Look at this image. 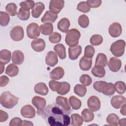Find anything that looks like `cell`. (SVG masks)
<instances>
[{
  "label": "cell",
  "instance_id": "44dd1931",
  "mask_svg": "<svg viewBox=\"0 0 126 126\" xmlns=\"http://www.w3.org/2000/svg\"><path fill=\"white\" fill-rule=\"evenodd\" d=\"M58 18V14H56L50 10L47 11L43 16L41 18V21L44 23H53L55 22Z\"/></svg>",
  "mask_w": 126,
  "mask_h": 126
},
{
  "label": "cell",
  "instance_id": "ffe728a7",
  "mask_svg": "<svg viewBox=\"0 0 126 126\" xmlns=\"http://www.w3.org/2000/svg\"><path fill=\"white\" fill-rule=\"evenodd\" d=\"M64 74L63 69L61 66H58L54 68L50 73V77L53 80H60L62 79Z\"/></svg>",
  "mask_w": 126,
  "mask_h": 126
},
{
  "label": "cell",
  "instance_id": "74e56055",
  "mask_svg": "<svg viewBox=\"0 0 126 126\" xmlns=\"http://www.w3.org/2000/svg\"><path fill=\"white\" fill-rule=\"evenodd\" d=\"M5 10L8 15L11 16H14L17 13V6L14 3H9L6 5Z\"/></svg>",
  "mask_w": 126,
  "mask_h": 126
},
{
  "label": "cell",
  "instance_id": "d6a6232c",
  "mask_svg": "<svg viewBox=\"0 0 126 126\" xmlns=\"http://www.w3.org/2000/svg\"><path fill=\"white\" fill-rule=\"evenodd\" d=\"M81 116L85 122H90L93 120L94 118V114L93 112L90 109L85 108L81 112Z\"/></svg>",
  "mask_w": 126,
  "mask_h": 126
},
{
  "label": "cell",
  "instance_id": "f546056e",
  "mask_svg": "<svg viewBox=\"0 0 126 126\" xmlns=\"http://www.w3.org/2000/svg\"><path fill=\"white\" fill-rule=\"evenodd\" d=\"M19 73V68L14 63L9 64L6 68L5 74L10 77H14Z\"/></svg>",
  "mask_w": 126,
  "mask_h": 126
},
{
  "label": "cell",
  "instance_id": "4316f807",
  "mask_svg": "<svg viewBox=\"0 0 126 126\" xmlns=\"http://www.w3.org/2000/svg\"><path fill=\"white\" fill-rule=\"evenodd\" d=\"M54 50L58 54L59 57L62 60L66 58L65 47L63 44H57L54 47Z\"/></svg>",
  "mask_w": 126,
  "mask_h": 126
},
{
  "label": "cell",
  "instance_id": "816d5d0a",
  "mask_svg": "<svg viewBox=\"0 0 126 126\" xmlns=\"http://www.w3.org/2000/svg\"><path fill=\"white\" fill-rule=\"evenodd\" d=\"M9 78L5 75H1L0 77V87H2L5 86L9 82Z\"/></svg>",
  "mask_w": 126,
  "mask_h": 126
},
{
  "label": "cell",
  "instance_id": "d590c367",
  "mask_svg": "<svg viewBox=\"0 0 126 126\" xmlns=\"http://www.w3.org/2000/svg\"><path fill=\"white\" fill-rule=\"evenodd\" d=\"M74 92L79 96L83 97L86 94L87 88L83 85L77 84L74 87Z\"/></svg>",
  "mask_w": 126,
  "mask_h": 126
},
{
  "label": "cell",
  "instance_id": "9f6ffc18",
  "mask_svg": "<svg viewBox=\"0 0 126 126\" xmlns=\"http://www.w3.org/2000/svg\"><path fill=\"white\" fill-rule=\"evenodd\" d=\"M126 118L121 119L119 121V125L120 126H125L126 125Z\"/></svg>",
  "mask_w": 126,
  "mask_h": 126
},
{
  "label": "cell",
  "instance_id": "5b68a950",
  "mask_svg": "<svg viewBox=\"0 0 126 126\" xmlns=\"http://www.w3.org/2000/svg\"><path fill=\"white\" fill-rule=\"evenodd\" d=\"M80 32L76 29H71L67 31L66 33L65 42L70 47L76 46L80 37Z\"/></svg>",
  "mask_w": 126,
  "mask_h": 126
},
{
  "label": "cell",
  "instance_id": "484cf974",
  "mask_svg": "<svg viewBox=\"0 0 126 126\" xmlns=\"http://www.w3.org/2000/svg\"><path fill=\"white\" fill-rule=\"evenodd\" d=\"M70 21L67 18H63L58 23L57 27L59 30L63 32H67L70 27Z\"/></svg>",
  "mask_w": 126,
  "mask_h": 126
},
{
  "label": "cell",
  "instance_id": "30bf717a",
  "mask_svg": "<svg viewBox=\"0 0 126 126\" xmlns=\"http://www.w3.org/2000/svg\"><path fill=\"white\" fill-rule=\"evenodd\" d=\"M64 0H51L49 2V9L51 11L58 14L64 7Z\"/></svg>",
  "mask_w": 126,
  "mask_h": 126
},
{
  "label": "cell",
  "instance_id": "83f0119b",
  "mask_svg": "<svg viewBox=\"0 0 126 126\" xmlns=\"http://www.w3.org/2000/svg\"><path fill=\"white\" fill-rule=\"evenodd\" d=\"M11 52L7 49H3L0 51V62L5 64L10 61Z\"/></svg>",
  "mask_w": 126,
  "mask_h": 126
},
{
  "label": "cell",
  "instance_id": "3957f363",
  "mask_svg": "<svg viewBox=\"0 0 126 126\" xmlns=\"http://www.w3.org/2000/svg\"><path fill=\"white\" fill-rule=\"evenodd\" d=\"M19 97L11 94L9 91L2 93L0 97V103L4 107L7 109H11L17 104Z\"/></svg>",
  "mask_w": 126,
  "mask_h": 126
},
{
  "label": "cell",
  "instance_id": "c3c4849f",
  "mask_svg": "<svg viewBox=\"0 0 126 126\" xmlns=\"http://www.w3.org/2000/svg\"><path fill=\"white\" fill-rule=\"evenodd\" d=\"M35 5V3L33 0H27L25 1H22L20 3L21 7H23L25 9L30 10L31 9H32Z\"/></svg>",
  "mask_w": 126,
  "mask_h": 126
},
{
  "label": "cell",
  "instance_id": "8fae6325",
  "mask_svg": "<svg viewBox=\"0 0 126 126\" xmlns=\"http://www.w3.org/2000/svg\"><path fill=\"white\" fill-rule=\"evenodd\" d=\"M87 105L91 111L96 112L99 110L100 108V101L97 96L92 95L88 98Z\"/></svg>",
  "mask_w": 126,
  "mask_h": 126
},
{
  "label": "cell",
  "instance_id": "8992f818",
  "mask_svg": "<svg viewBox=\"0 0 126 126\" xmlns=\"http://www.w3.org/2000/svg\"><path fill=\"white\" fill-rule=\"evenodd\" d=\"M125 46L126 43L124 40H118L111 44L110 50L115 56L121 57L124 53Z\"/></svg>",
  "mask_w": 126,
  "mask_h": 126
},
{
  "label": "cell",
  "instance_id": "277c9868",
  "mask_svg": "<svg viewBox=\"0 0 126 126\" xmlns=\"http://www.w3.org/2000/svg\"><path fill=\"white\" fill-rule=\"evenodd\" d=\"M49 86L53 92H57L59 94L65 95L67 94L70 88V84L66 82H59L52 80L49 81Z\"/></svg>",
  "mask_w": 126,
  "mask_h": 126
},
{
  "label": "cell",
  "instance_id": "db71d44e",
  "mask_svg": "<svg viewBox=\"0 0 126 126\" xmlns=\"http://www.w3.org/2000/svg\"><path fill=\"white\" fill-rule=\"evenodd\" d=\"M126 103L124 104L121 107V109L120 110V113L124 116H126Z\"/></svg>",
  "mask_w": 126,
  "mask_h": 126
},
{
  "label": "cell",
  "instance_id": "6da1fadb",
  "mask_svg": "<svg viewBox=\"0 0 126 126\" xmlns=\"http://www.w3.org/2000/svg\"><path fill=\"white\" fill-rule=\"evenodd\" d=\"M37 114L40 116L51 126H68L70 123V118L65 114L57 104H48Z\"/></svg>",
  "mask_w": 126,
  "mask_h": 126
},
{
  "label": "cell",
  "instance_id": "b9f144b4",
  "mask_svg": "<svg viewBox=\"0 0 126 126\" xmlns=\"http://www.w3.org/2000/svg\"><path fill=\"white\" fill-rule=\"evenodd\" d=\"M90 42L94 46H98L102 43L103 37L99 34H94L91 37Z\"/></svg>",
  "mask_w": 126,
  "mask_h": 126
},
{
  "label": "cell",
  "instance_id": "f35d334b",
  "mask_svg": "<svg viewBox=\"0 0 126 126\" xmlns=\"http://www.w3.org/2000/svg\"><path fill=\"white\" fill-rule=\"evenodd\" d=\"M119 117L114 113H112L107 116L106 118L107 123L111 126H118L119 125Z\"/></svg>",
  "mask_w": 126,
  "mask_h": 126
},
{
  "label": "cell",
  "instance_id": "7c38bea8",
  "mask_svg": "<svg viewBox=\"0 0 126 126\" xmlns=\"http://www.w3.org/2000/svg\"><path fill=\"white\" fill-rule=\"evenodd\" d=\"M21 114L24 118L32 119L35 116V110L32 105L27 104L21 108Z\"/></svg>",
  "mask_w": 126,
  "mask_h": 126
},
{
  "label": "cell",
  "instance_id": "11a10c76",
  "mask_svg": "<svg viewBox=\"0 0 126 126\" xmlns=\"http://www.w3.org/2000/svg\"><path fill=\"white\" fill-rule=\"evenodd\" d=\"M22 126H33V124L30 121L24 120L23 121Z\"/></svg>",
  "mask_w": 126,
  "mask_h": 126
},
{
  "label": "cell",
  "instance_id": "ab89813d",
  "mask_svg": "<svg viewBox=\"0 0 126 126\" xmlns=\"http://www.w3.org/2000/svg\"><path fill=\"white\" fill-rule=\"evenodd\" d=\"M78 23L81 27L83 28H86L89 25V17L85 14L81 15L78 18Z\"/></svg>",
  "mask_w": 126,
  "mask_h": 126
},
{
  "label": "cell",
  "instance_id": "ac0fdd59",
  "mask_svg": "<svg viewBox=\"0 0 126 126\" xmlns=\"http://www.w3.org/2000/svg\"><path fill=\"white\" fill-rule=\"evenodd\" d=\"M58 59L56 52L50 51L46 55L45 57V63L47 65L53 67L57 64Z\"/></svg>",
  "mask_w": 126,
  "mask_h": 126
},
{
  "label": "cell",
  "instance_id": "7a4b0ae2",
  "mask_svg": "<svg viewBox=\"0 0 126 126\" xmlns=\"http://www.w3.org/2000/svg\"><path fill=\"white\" fill-rule=\"evenodd\" d=\"M93 87L97 92L102 93L108 96L114 94L115 92L114 85L113 83H107L103 81L95 82L93 84Z\"/></svg>",
  "mask_w": 126,
  "mask_h": 126
},
{
  "label": "cell",
  "instance_id": "d4e9b609",
  "mask_svg": "<svg viewBox=\"0 0 126 126\" xmlns=\"http://www.w3.org/2000/svg\"><path fill=\"white\" fill-rule=\"evenodd\" d=\"M35 93L41 95H46L48 93V88L44 83L40 82L36 84L34 87Z\"/></svg>",
  "mask_w": 126,
  "mask_h": 126
},
{
  "label": "cell",
  "instance_id": "52a82bcc",
  "mask_svg": "<svg viewBox=\"0 0 126 126\" xmlns=\"http://www.w3.org/2000/svg\"><path fill=\"white\" fill-rule=\"evenodd\" d=\"M26 30L27 36L31 39H36L40 35V27L35 23L30 24L27 26Z\"/></svg>",
  "mask_w": 126,
  "mask_h": 126
},
{
  "label": "cell",
  "instance_id": "9c48e42d",
  "mask_svg": "<svg viewBox=\"0 0 126 126\" xmlns=\"http://www.w3.org/2000/svg\"><path fill=\"white\" fill-rule=\"evenodd\" d=\"M11 38L15 41H19L23 39L24 36V32L23 28L20 26H16L10 31Z\"/></svg>",
  "mask_w": 126,
  "mask_h": 126
},
{
  "label": "cell",
  "instance_id": "681fc988",
  "mask_svg": "<svg viewBox=\"0 0 126 126\" xmlns=\"http://www.w3.org/2000/svg\"><path fill=\"white\" fill-rule=\"evenodd\" d=\"M86 2L90 8H96L101 5L102 1L101 0H88Z\"/></svg>",
  "mask_w": 126,
  "mask_h": 126
},
{
  "label": "cell",
  "instance_id": "bcb514c9",
  "mask_svg": "<svg viewBox=\"0 0 126 126\" xmlns=\"http://www.w3.org/2000/svg\"><path fill=\"white\" fill-rule=\"evenodd\" d=\"M77 9L83 13H88L90 10V7L86 1H81L78 4Z\"/></svg>",
  "mask_w": 126,
  "mask_h": 126
},
{
  "label": "cell",
  "instance_id": "836d02e7",
  "mask_svg": "<svg viewBox=\"0 0 126 126\" xmlns=\"http://www.w3.org/2000/svg\"><path fill=\"white\" fill-rule=\"evenodd\" d=\"M69 103L74 110H78L81 107V101L75 96H71L69 98Z\"/></svg>",
  "mask_w": 126,
  "mask_h": 126
},
{
  "label": "cell",
  "instance_id": "f907efd6",
  "mask_svg": "<svg viewBox=\"0 0 126 126\" xmlns=\"http://www.w3.org/2000/svg\"><path fill=\"white\" fill-rule=\"evenodd\" d=\"M23 121L18 117H14L10 121V126H22Z\"/></svg>",
  "mask_w": 126,
  "mask_h": 126
},
{
  "label": "cell",
  "instance_id": "e575fe53",
  "mask_svg": "<svg viewBox=\"0 0 126 126\" xmlns=\"http://www.w3.org/2000/svg\"><path fill=\"white\" fill-rule=\"evenodd\" d=\"M71 126H80L83 124V119L82 117L78 114H73L71 115Z\"/></svg>",
  "mask_w": 126,
  "mask_h": 126
},
{
  "label": "cell",
  "instance_id": "8d00e7d4",
  "mask_svg": "<svg viewBox=\"0 0 126 126\" xmlns=\"http://www.w3.org/2000/svg\"><path fill=\"white\" fill-rule=\"evenodd\" d=\"M17 16L20 20L22 21H26L30 18V11L29 10L21 7L17 13Z\"/></svg>",
  "mask_w": 126,
  "mask_h": 126
},
{
  "label": "cell",
  "instance_id": "e0dca14e",
  "mask_svg": "<svg viewBox=\"0 0 126 126\" xmlns=\"http://www.w3.org/2000/svg\"><path fill=\"white\" fill-rule=\"evenodd\" d=\"M32 104L37 109V111H40L43 110L46 104V101L45 98L39 96H34L32 99Z\"/></svg>",
  "mask_w": 126,
  "mask_h": 126
},
{
  "label": "cell",
  "instance_id": "1f68e13d",
  "mask_svg": "<svg viewBox=\"0 0 126 126\" xmlns=\"http://www.w3.org/2000/svg\"><path fill=\"white\" fill-rule=\"evenodd\" d=\"M40 30L44 35H50L53 31V26L51 23H45L40 26Z\"/></svg>",
  "mask_w": 126,
  "mask_h": 126
},
{
  "label": "cell",
  "instance_id": "4dcf8cb0",
  "mask_svg": "<svg viewBox=\"0 0 126 126\" xmlns=\"http://www.w3.org/2000/svg\"><path fill=\"white\" fill-rule=\"evenodd\" d=\"M92 73L96 77L102 78L105 75V70L103 67L99 65H94L91 70Z\"/></svg>",
  "mask_w": 126,
  "mask_h": 126
},
{
  "label": "cell",
  "instance_id": "7bdbcfd3",
  "mask_svg": "<svg viewBox=\"0 0 126 126\" xmlns=\"http://www.w3.org/2000/svg\"><path fill=\"white\" fill-rule=\"evenodd\" d=\"M10 21L9 15L3 11L0 12V24L1 26H7Z\"/></svg>",
  "mask_w": 126,
  "mask_h": 126
},
{
  "label": "cell",
  "instance_id": "f1b7e54d",
  "mask_svg": "<svg viewBox=\"0 0 126 126\" xmlns=\"http://www.w3.org/2000/svg\"><path fill=\"white\" fill-rule=\"evenodd\" d=\"M108 64V61L106 56L103 53H98L95 59V65H99L105 67Z\"/></svg>",
  "mask_w": 126,
  "mask_h": 126
},
{
  "label": "cell",
  "instance_id": "ba28073f",
  "mask_svg": "<svg viewBox=\"0 0 126 126\" xmlns=\"http://www.w3.org/2000/svg\"><path fill=\"white\" fill-rule=\"evenodd\" d=\"M56 104L65 114L67 115L70 114L71 110L66 97L62 96H58L56 99Z\"/></svg>",
  "mask_w": 126,
  "mask_h": 126
},
{
  "label": "cell",
  "instance_id": "9a60e30c",
  "mask_svg": "<svg viewBox=\"0 0 126 126\" xmlns=\"http://www.w3.org/2000/svg\"><path fill=\"white\" fill-rule=\"evenodd\" d=\"M45 41L42 38L34 39L31 42V47L32 49L37 52L43 51L45 48Z\"/></svg>",
  "mask_w": 126,
  "mask_h": 126
},
{
  "label": "cell",
  "instance_id": "cb8c5ba5",
  "mask_svg": "<svg viewBox=\"0 0 126 126\" xmlns=\"http://www.w3.org/2000/svg\"><path fill=\"white\" fill-rule=\"evenodd\" d=\"M92 65V60L85 56L81 58L79 61V67L83 71H88L90 69Z\"/></svg>",
  "mask_w": 126,
  "mask_h": 126
},
{
  "label": "cell",
  "instance_id": "603a6c76",
  "mask_svg": "<svg viewBox=\"0 0 126 126\" xmlns=\"http://www.w3.org/2000/svg\"><path fill=\"white\" fill-rule=\"evenodd\" d=\"M24 61V55L23 53L20 50L14 51L12 55V62L13 63L20 65Z\"/></svg>",
  "mask_w": 126,
  "mask_h": 126
},
{
  "label": "cell",
  "instance_id": "f5cc1de1",
  "mask_svg": "<svg viewBox=\"0 0 126 126\" xmlns=\"http://www.w3.org/2000/svg\"><path fill=\"white\" fill-rule=\"evenodd\" d=\"M8 118V114L2 110H0V122H4Z\"/></svg>",
  "mask_w": 126,
  "mask_h": 126
},
{
  "label": "cell",
  "instance_id": "6f0895ef",
  "mask_svg": "<svg viewBox=\"0 0 126 126\" xmlns=\"http://www.w3.org/2000/svg\"><path fill=\"white\" fill-rule=\"evenodd\" d=\"M0 74H2L4 70V64L0 62Z\"/></svg>",
  "mask_w": 126,
  "mask_h": 126
},
{
  "label": "cell",
  "instance_id": "2e32d148",
  "mask_svg": "<svg viewBox=\"0 0 126 126\" xmlns=\"http://www.w3.org/2000/svg\"><path fill=\"white\" fill-rule=\"evenodd\" d=\"M125 103L126 98L123 95H114L111 99V105L115 109H119L121 108Z\"/></svg>",
  "mask_w": 126,
  "mask_h": 126
},
{
  "label": "cell",
  "instance_id": "7dc6e473",
  "mask_svg": "<svg viewBox=\"0 0 126 126\" xmlns=\"http://www.w3.org/2000/svg\"><path fill=\"white\" fill-rule=\"evenodd\" d=\"M95 53V50L94 47L91 45H87L85 48L84 51V56L88 58L92 59Z\"/></svg>",
  "mask_w": 126,
  "mask_h": 126
},
{
  "label": "cell",
  "instance_id": "60d3db41",
  "mask_svg": "<svg viewBox=\"0 0 126 126\" xmlns=\"http://www.w3.org/2000/svg\"><path fill=\"white\" fill-rule=\"evenodd\" d=\"M114 85L115 91L119 94H123L125 92L126 90V86L125 83L124 82L120 81H117Z\"/></svg>",
  "mask_w": 126,
  "mask_h": 126
},
{
  "label": "cell",
  "instance_id": "d6986e66",
  "mask_svg": "<svg viewBox=\"0 0 126 126\" xmlns=\"http://www.w3.org/2000/svg\"><path fill=\"white\" fill-rule=\"evenodd\" d=\"M82 52V47L78 45L73 47H69L68 48V56L70 60H76L80 56Z\"/></svg>",
  "mask_w": 126,
  "mask_h": 126
},
{
  "label": "cell",
  "instance_id": "4fadbf2b",
  "mask_svg": "<svg viewBox=\"0 0 126 126\" xmlns=\"http://www.w3.org/2000/svg\"><path fill=\"white\" fill-rule=\"evenodd\" d=\"M108 32L109 34L113 37L119 36L122 32V28L121 24L118 22H114L109 27Z\"/></svg>",
  "mask_w": 126,
  "mask_h": 126
},
{
  "label": "cell",
  "instance_id": "f6af8a7d",
  "mask_svg": "<svg viewBox=\"0 0 126 126\" xmlns=\"http://www.w3.org/2000/svg\"><path fill=\"white\" fill-rule=\"evenodd\" d=\"M62 36L60 33L57 32L52 33L49 37V41L52 43H57L61 41Z\"/></svg>",
  "mask_w": 126,
  "mask_h": 126
},
{
  "label": "cell",
  "instance_id": "7402d4cb",
  "mask_svg": "<svg viewBox=\"0 0 126 126\" xmlns=\"http://www.w3.org/2000/svg\"><path fill=\"white\" fill-rule=\"evenodd\" d=\"M44 9L45 5L43 3L41 2H36L32 10V16L35 18H38Z\"/></svg>",
  "mask_w": 126,
  "mask_h": 126
},
{
  "label": "cell",
  "instance_id": "ee69618b",
  "mask_svg": "<svg viewBox=\"0 0 126 126\" xmlns=\"http://www.w3.org/2000/svg\"><path fill=\"white\" fill-rule=\"evenodd\" d=\"M79 81L85 86H90L92 83V78L89 75L86 74H83L80 76Z\"/></svg>",
  "mask_w": 126,
  "mask_h": 126
},
{
  "label": "cell",
  "instance_id": "5bb4252c",
  "mask_svg": "<svg viewBox=\"0 0 126 126\" xmlns=\"http://www.w3.org/2000/svg\"><path fill=\"white\" fill-rule=\"evenodd\" d=\"M108 65L109 69L111 71L116 72L121 68L122 62L120 59L116 57H112L110 59L108 63Z\"/></svg>",
  "mask_w": 126,
  "mask_h": 126
}]
</instances>
